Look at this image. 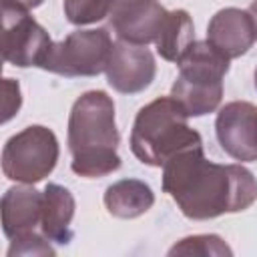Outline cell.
<instances>
[{"mask_svg": "<svg viewBox=\"0 0 257 257\" xmlns=\"http://www.w3.org/2000/svg\"><path fill=\"white\" fill-rule=\"evenodd\" d=\"M215 135L221 149L235 161H257V106L247 100H231L219 108Z\"/></svg>", "mask_w": 257, "mask_h": 257, "instance_id": "obj_8", "label": "cell"}, {"mask_svg": "<svg viewBox=\"0 0 257 257\" xmlns=\"http://www.w3.org/2000/svg\"><path fill=\"white\" fill-rule=\"evenodd\" d=\"M229 58L209 40H195L179 58V74L171 96L189 116L215 112L223 98V78L229 72Z\"/></svg>", "mask_w": 257, "mask_h": 257, "instance_id": "obj_4", "label": "cell"}, {"mask_svg": "<svg viewBox=\"0 0 257 257\" xmlns=\"http://www.w3.org/2000/svg\"><path fill=\"white\" fill-rule=\"evenodd\" d=\"M74 209H76L74 195L58 183H48L42 191L40 233L52 243L68 245L74 235L72 233Z\"/></svg>", "mask_w": 257, "mask_h": 257, "instance_id": "obj_13", "label": "cell"}, {"mask_svg": "<svg viewBox=\"0 0 257 257\" xmlns=\"http://www.w3.org/2000/svg\"><path fill=\"white\" fill-rule=\"evenodd\" d=\"M112 44L104 28L74 30L62 40L52 42L40 68L66 78L96 76L106 70Z\"/></svg>", "mask_w": 257, "mask_h": 257, "instance_id": "obj_6", "label": "cell"}, {"mask_svg": "<svg viewBox=\"0 0 257 257\" xmlns=\"http://www.w3.org/2000/svg\"><path fill=\"white\" fill-rule=\"evenodd\" d=\"M120 135L114 120V102L104 90L80 94L68 114L70 169L84 179H98L120 167Z\"/></svg>", "mask_w": 257, "mask_h": 257, "instance_id": "obj_2", "label": "cell"}, {"mask_svg": "<svg viewBox=\"0 0 257 257\" xmlns=\"http://www.w3.org/2000/svg\"><path fill=\"white\" fill-rule=\"evenodd\" d=\"M56 135L42 124H30L12 135L2 149V173L6 179L34 185L46 179L58 161Z\"/></svg>", "mask_w": 257, "mask_h": 257, "instance_id": "obj_5", "label": "cell"}, {"mask_svg": "<svg viewBox=\"0 0 257 257\" xmlns=\"http://www.w3.org/2000/svg\"><path fill=\"white\" fill-rule=\"evenodd\" d=\"M16 2H20V4H24V6H28V8H36V6H40L44 0H16Z\"/></svg>", "mask_w": 257, "mask_h": 257, "instance_id": "obj_21", "label": "cell"}, {"mask_svg": "<svg viewBox=\"0 0 257 257\" xmlns=\"http://www.w3.org/2000/svg\"><path fill=\"white\" fill-rule=\"evenodd\" d=\"M106 82L120 94H137L151 86L157 74L153 52L143 44L116 40L106 64Z\"/></svg>", "mask_w": 257, "mask_h": 257, "instance_id": "obj_10", "label": "cell"}, {"mask_svg": "<svg viewBox=\"0 0 257 257\" xmlns=\"http://www.w3.org/2000/svg\"><path fill=\"white\" fill-rule=\"evenodd\" d=\"M163 191L193 221L249 209L257 201V179L243 165H217L191 145L163 165Z\"/></svg>", "mask_w": 257, "mask_h": 257, "instance_id": "obj_1", "label": "cell"}, {"mask_svg": "<svg viewBox=\"0 0 257 257\" xmlns=\"http://www.w3.org/2000/svg\"><path fill=\"white\" fill-rule=\"evenodd\" d=\"M249 14H251V18H253V24H255V32H257V0H253L251 4H249V10H247Z\"/></svg>", "mask_w": 257, "mask_h": 257, "instance_id": "obj_20", "label": "cell"}, {"mask_svg": "<svg viewBox=\"0 0 257 257\" xmlns=\"http://www.w3.org/2000/svg\"><path fill=\"white\" fill-rule=\"evenodd\" d=\"M169 10L159 0H114L108 12V26L118 40L131 44L155 42Z\"/></svg>", "mask_w": 257, "mask_h": 257, "instance_id": "obj_9", "label": "cell"}, {"mask_svg": "<svg viewBox=\"0 0 257 257\" xmlns=\"http://www.w3.org/2000/svg\"><path fill=\"white\" fill-rule=\"evenodd\" d=\"M2 56L6 62L28 68L40 66L52 40L34 20L30 8L16 0H2Z\"/></svg>", "mask_w": 257, "mask_h": 257, "instance_id": "obj_7", "label": "cell"}, {"mask_svg": "<svg viewBox=\"0 0 257 257\" xmlns=\"http://www.w3.org/2000/svg\"><path fill=\"white\" fill-rule=\"evenodd\" d=\"M102 201L112 217L137 219L155 205V193L141 179H120L106 187Z\"/></svg>", "mask_w": 257, "mask_h": 257, "instance_id": "obj_14", "label": "cell"}, {"mask_svg": "<svg viewBox=\"0 0 257 257\" xmlns=\"http://www.w3.org/2000/svg\"><path fill=\"white\" fill-rule=\"evenodd\" d=\"M195 42V24L187 10H171L165 18V24L155 40L157 52L169 62H179L185 50Z\"/></svg>", "mask_w": 257, "mask_h": 257, "instance_id": "obj_15", "label": "cell"}, {"mask_svg": "<svg viewBox=\"0 0 257 257\" xmlns=\"http://www.w3.org/2000/svg\"><path fill=\"white\" fill-rule=\"evenodd\" d=\"M2 90H4V96H2V112H4L2 114V122H8L20 110V104H22L20 84L14 78H4L2 80Z\"/></svg>", "mask_w": 257, "mask_h": 257, "instance_id": "obj_19", "label": "cell"}, {"mask_svg": "<svg viewBox=\"0 0 257 257\" xmlns=\"http://www.w3.org/2000/svg\"><path fill=\"white\" fill-rule=\"evenodd\" d=\"M169 255H201V257H225L233 255V249L219 237V235H191L181 239L169 249Z\"/></svg>", "mask_w": 257, "mask_h": 257, "instance_id": "obj_16", "label": "cell"}, {"mask_svg": "<svg viewBox=\"0 0 257 257\" xmlns=\"http://www.w3.org/2000/svg\"><path fill=\"white\" fill-rule=\"evenodd\" d=\"M207 40L229 60L243 56L257 40L253 18L241 8H221L207 24Z\"/></svg>", "mask_w": 257, "mask_h": 257, "instance_id": "obj_11", "label": "cell"}, {"mask_svg": "<svg viewBox=\"0 0 257 257\" xmlns=\"http://www.w3.org/2000/svg\"><path fill=\"white\" fill-rule=\"evenodd\" d=\"M189 114L173 96H159L145 104L131 128V151L149 167H163L179 151L199 145L201 135L189 126Z\"/></svg>", "mask_w": 257, "mask_h": 257, "instance_id": "obj_3", "label": "cell"}, {"mask_svg": "<svg viewBox=\"0 0 257 257\" xmlns=\"http://www.w3.org/2000/svg\"><path fill=\"white\" fill-rule=\"evenodd\" d=\"M253 80H255V88H257V68H255V74H253Z\"/></svg>", "mask_w": 257, "mask_h": 257, "instance_id": "obj_22", "label": "cell"}, {"mask_svg": "<svg viewBox=\"0 0 257 257\" xmlns=\"http://www.w3.org/2000/svg\"><path fill=\"white\" fill-rule=\"evenodd\" d=\"M54 253H56L54 247L38 231L10 241V247H8V257H14V255H24V257H30V255H54Z\"/></svg>", "mask_w": 257, "mask_h": 257, "instance_id": "obj_18", "label": "cell"}, {"mask_svg": "<svg viewBox=\"0 0 257 257\" xmlns=\"http://www.w3.org/2000/svg\"><path fill=\"white\" fill-rule=\"evenodd\" d=\"M2 211V231L14 241L28 233H34L40 227L42 217V193L32 185H16L6 189L0 201Z\"/></svg>", "mask_w": 257, "mask_h": 257, "instance_id": "obj_12", "label": "cell"}, {"mask_svg": "<svg viewBox=\"0 0 257 257\" xmlns=\"http://www.w3.org/2000/svg\"><path fill=\"white\" fill-rule=\"evenodd\" d=\"M114 0H64V16L70 24L86 26L108 16Z\"/></svg>", "mask_w": 257, "mask_h": 257, "instance_id": "obj_17", "label": "cell"}]
</instances>
